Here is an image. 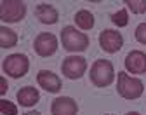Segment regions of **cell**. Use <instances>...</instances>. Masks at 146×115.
Instances as JSON below:
<instances>
[{
	"mask_svg": "<svg viewBox=\"0 0 146 115\" xmlns=\"http://www.w3.org/2000/svg\"><path fill=\"white\" fill-rule=\"evenodd\" d=\"M2 70L7 77H12V79H21L25 77L30 70V60L26 54L16 52V54H9L4 63H2Z\"/></svg>",
	"mask_w": 146,
	"mask_h": 115,
	"instance_id": "cell-4",
	"label": "cell"
},
{
	"mask_svg": "<svg viewBox=\"0 0 146 115\" xmlns=\"http://www.w3.org/2000/svg\"><path fill=\"white\" fill-rule=\"evenodd\" d=\"M61 44L68 52H84L89 47V37L75 26H64L61 30Z\"/></svg>",
	"mask_w": 146,
	"mask_h": 115,
	"instance_id": "cell-2",
	"label": "cell"
},
{
	"mask_svg": "<svg viewBox=\"0 0 146 115\" xmlns=\"http://www.w3.org/2000/svg\"><path fill=\"white\" fill-rule=\"evenodd\" d=\"M35 16L44 25H54V23H58V17H59L58 11L50 4H38L35 7Z\"/></svg>",
	"mask_w": 146,
	"mask_h": 115,
	"instance_id": "cell-13",
	"label": "cell"
},
{
	"mask_svg": "<svg viewBox=\"0 0 146 115\" xmlns=\"http://www.w3.org/2000/svg\"><path fill=\"white\" fill-rule=\"evenodd\" d=\"M33 49L42 57H49L52 54H56V51H58V38H56V35L47 33V31L36 35L35 42H33Z\"/></svg>",
	"mask_w": 146,
	"mask_h": 115,
	"instance_id": "cell-7",
	"label": "cell"
},
{
	"mask_svg": "<svg viewBox=\"0 0 146 115\" xmlns=\"http://www.w3.org/2000/svg\"><path fill=\"white\" fill-rule=\"evenodd\" d=\"M125 5L134 14H144L146 12V0H125Z\"/></svg>",
	"mask_w": 146,
	"mask_h": 115,
	"instance_id": "cell-17",
	"label": "cell"
},
{
	"mask_svg": "<svg viewBox=\"0 0 146 115\" xmlns=\"http://www.w3.org/2000/svg\"><path fill=\"white\" fill-rule=\"evenodd\" d=\"M7 92V80L2 77V91H0V94H5Z\"/></svg>",
	"mask_w": 146,
	"mask_h": 115,
	"instance_id": "cell-20",
	"label": "cell"
},
{
	"mask_svg": "<svg viewBox=\"0 0 146 115\" xmlns=\"http://www.w3.org/2000/svg\"><path fill=\"white\" fill-rule=\"evenodd\" d=\"M125 115H141V113H137V112H129V113H125Z\"/></svg>",
	"mask_w": 146,
	"mask_h": 115,
	"instance_id": "cell-22",
	"label": "cell"
},
{
	"mask_svg": "<svg viewBox=\"0 0 146 115\" xmlns=\"http://www.w3.org/2000/svg\"><path fill=\"white\" fill-rule=\"evenodd\" d=\"M117 91L123 100H137L144 92V84L139 79H134L129 73L120 72L117 75Z\"/></svg>",
	"mask_w": 146,
	"mask_h": 115,
	"instance_id": "cell-1",
	"label": "cell"
},
{
	"mask_svg": "<svg viewBox=\"0 0 146 115\" xmlns=\"http://www.w3.org/2000/svg\"><path fill=\"white\" fill-rule=\"evenodd\" d=\"M16 98H17V103H19L21 106L30 108V106H33V105L38 103V100H40V92L36 91L35 87H31V86H25V87H21L19 91H17Z\"/></svg>",
	"mask_w": 146,
	"mask_h": 115,
	"instance_id": "cell-12",
	"label": "cell"
},
{
	"mask_svg": "<svg viewBox=\"0 0 146 115\" xmlns=\"http://www.w3.org/2000/svg\"><path fill=\"white\" fill-rule=\"evenodd\" d=\"M106 115H113V113H106Z\"/></svg>",
	"mask_w": 146,
	"mask_h": 115,
	"instance_id": "cell-23",
	"label": "cell"
},
{
	"mask_svg": "<svg viewBox=\"0 0 146 115\" xmlns=\"http://www.w3.org/2000/svg\"><path fill=\"white\" fill-rule=\"evenodd\" d=\"M36 82H38V86L47 92H59L61 87H63L61 79L50 70H40L36 73Z\"/></svg>",
	"mask_w": 146,
	"mask_h": 115,
	"instance_id": "cell-11",
	"label": "cell"
},
{
	"mask_svg": "<svg viewBox=\"0 0 146 115\" xmlns=\"http://www.w3.org/2000/svg\"><path fill=\"white\" fill-rule=\"evenodd\" d=\"M17 44V33L7 26H0V47L9 49Z\"/></svg>",
	"mask_w": 146,
	"mask_h": 115,
	"instance_id": "cell-15",
	"label": "cell"
},
{
	"mask_svg": "<svg viewBox=\"0 0 146 115\" xmlns=\"http://www.w3.org/2000/svg\"><path fill=\"white\" fill-rule=\"evenodd\" d=\"M50 113L52 115H77L78 105L70 96H59L50 103Z\"/></svg>",
	"mask_w": 146,
	"mask_h": 115,
	"instance_id": "cell-10",
	"label": "cell"
},
{
	"mask_svg": "<svg viewBox=\"0 0 146 115\" xmlns=\"http://www.w3.org/2000/svg\"><path fill=\"white\" fill-rule=\"evenodd\" d=\"M134 37H136V40L143 45H146V23H139L136 31H134Z\"/></svg>",
	"mask_w": 146,
	"mask_h": 115,
	"instance_id": "cell-19",
	"label": "cell"
},
{
	"mask_svg": "<svg viewBox=\"0 0 146 115\" xmlns=\"http://www.w3.org/2000/svg\"><path fill=\"white\" fill-rule=\"evenodd\" d=\"M125 70L132 75H143L146 73V52L143 51H131L125 56Z\"/></svg>",
	"mask_w": 146,
	"mask_h": 115,
	"instance_id": "cell-9",
	"label": "cell"
},
{
	"mask_svg": "<svg viewBox=\"0 0 146 115\" xmlns=\"http://www.w3.org/2000/svg\"><path fill=\"white\" fill-rule=\"evenodd\" d=\"M0 112L4 115H17V106L9 100H2L0 101Z\"/></svg>",
	"mask_w": 146,
	"mask_h": 115,
	"instance_id": "cell-18",
	"label": "cell"
},
{
	"mask_svg": "<svg viewBox=\"0 0 146 115\" xmlns=\"http://www.w3.org/2000/svg\"><path fill=\"white\" fill-rule=\"evenodd\" d=\"M111 21H113V25L123 28V26L129 25V14H127L125 9H120V11H117V12L111 14Z\"/></svg>",
	"mask_w": 146,
	"mask_h": 115,
	"instance_id": "cell-16",
	"label": "cell"
},
{
	"mask_svg": "<svg viewBox=\"0 0 146 115\" xmlns=\"http://www.w3.org/2000/svg\"><path fill=\"white\" fill-rule=\"evenodd\" d=\"M75 25L80 30H84V31L92 30L94 28V16H92V12L87 11V9H80L75 14Z\"/></svg>",
	"mask_w": 146,
	"mask_h": 115,
	"instance_id": "cell-14",
	"label": "cell"
},
{
	"mask_svg": "<svg viewBox=\"0 0 146 115\" xmlns=\"http://www.w3.org/2000/svg\"><path fill=\"white\" fill-rule=\"evenodd\" d=\"M115 79V68L111 61L108 60H98L92 63L90 68V82L96 87H108Z\"/></svg>",
	"mask_w": 146,
	"mask_h": 115,
	"instance_id": "cell-3",
	"label": "cell"
},
{
	"mask_svg": "<svg viewBox=\"0 0 146 115\" xmlns=\"http://www.w3.org/2000/svg\"><path fill=\"white\" fill-rule=\"evenodd\" d=\"M26 16V4L21 0H2L0 2V19L4 23H19Z\"/></svg>",
	"mask_w": 146,
	"mask_h": 115,
	"instance_id": "cell-5",
	"label": "cell"
},
{
	"mask_svg": "<svg viewBox=\"0 0 146 115\" xmlns=\"http://www.w3.org/2000/svg\"><path fill=\"white\" fill-rule=\"evenodd\" d=\"M23 115H42L40 112H36V110H31V112H26V113H23Z\"/></svg>",
	"mask_w": 146,
	"mask_h": 115,
	"instance_id": "cell-21",
	"label": "cell"
},
{
	"mask_svg": "<svg viewBox=\"0 0 146 115\" xmlns=\"http://www.w3.org/2000/svg\"><path fill=\"white\" fill-rule=\"evenodd\" d=\"M87 70V61L85 57L82 56H68L63 60V65H61V72L64 77H68L70 80H77L85 73Z\"/></svg>",
	"mask_w": 146,
	"mask_h": 115,
	"instance_id": "cell-6",
	"label": "cell"
},
{
	"mask_svg": "<svg viewBox=\"0 0 146 115\" xmlns=\"http://www.w3.org/2000/svg\"><path fill=\"white\" fill-rule=\"evenodd\" d=\"M99 45L104 52H118L123 45V37L117 30H103L99 33Z\"/></svg>",
	"mask_w": 146,
	"mask_h": 115,
	"instance_id": "cell-8",
	"label": "cell"
}]
</instances>
